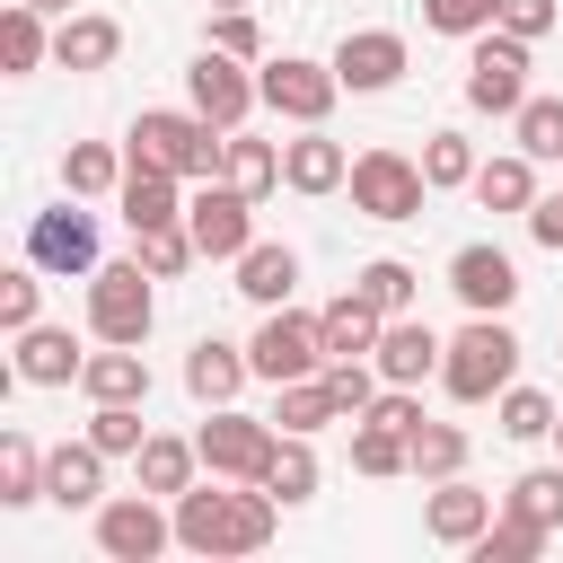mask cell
<instances>
[{
	"mask_svg": "<svg viewBox=\"0 0 563 563\" xmlns=\"http://www.w3.org/2000/svg\"><path fill=\"white\" fill-rule=\"evenodd\" d=\"M273 528H282V501L264 493V484H185L176 493V545L185 554H264L273 545Z\"/></svg>",
	"mask_w": 563,
	"mask_h": 563,
	"instance_id": "6da1fadb",
	"label": "cell"
},
{
	"mask_svg": "<svg viewBox=\"0 0 563 563\" xmlns=\"http://www.w3.org/2000/svg\"><path fill=\"white\" fill-rule=\"evenodd\" d=\"M510 378H519V334H510L501 317H466V325L449 334V352H440V387H449L457 405H493Z\"/></svg>",
	"mask_w": 563,
	"mask_h": 563,
	"instance_id": "7a4b0ae2",
	"label": "cell"
},
{
	"mask_svg": "<svg viewBox=\"0 0 563 563\" xmlns=\"http://www.w3.org/2000/svg\"><path fill=\"white\" fill-rule=\"evenodd\" d=\"M132 158H150V167H176V176L211 185V176L229 167V132H220V123H202L194 106H185V114H176V106H150V114L132 123Z\"/></svg>",
	"mask_w": 563,
	"mask_h": 563,
	"instance_id": "3957f363",
	"label": "cell"
},
{
	"mask_svg": "<svg viewBox=\"0 0 563 563\" xmlns=\"http://www.w3.org/2000/svg\"><path fill=\"white\" fill-rule=\"evenodd\" d=\"M150 264L132 255V264H97L88 273V334L97 343H141L150 334V317H158V299H150Z\"/></svg>",
	"mask_w": 563,
	"mask_h": 563,
	"instance_id": "277c9868",
	"label": "cell"
},
{
	"mask_svg": "<svg viewBox=\"0 0 563 563\" xmlns=\"http://www.w3.org/2000/svg\"><path fill=\"white\" fill-rule=\"evenodd\" d=\"M475 53H466V106L475 114H519L528 106V44L510 35V26H484V35H466Z\"/></svg>",
	"mask_w": 563,
	"mask_h": 563,
	"instance_id": "5b68a950",
	"label": "cell"
},
{
	"mask_svg": "<svg viewBox=\"0 0 563 563\" xmlns=\"http://www.w3.org/2000/svg\"><path fill=\"white\" fill-rule=\"evenodd\" d=\"M273 422H255V413H238V405H211V422L194 431V449H202V466L220 475V484H264V466H273Z\"/></svg>",
	"mask_w": 563,
	"mask_h": 563,
	"instance_id": "8992f818",
	"label": "cell"
},
{
	"mask_svg": "<svg viewBox=\"0 0 563 563\" xmlns=\"http://www.w3.org/2000/svg\"><path fill=\"white\" fill-rule=\"evenodd\" d=\"M422 194H431L422 158H405V150H361L352 158V211H369V220H422Z\"/></svg>",
	"mask_w": 563,
	"mask_h": 563,
	"instance_id": "52a82bcc",
	"label": "cell"
},
{
	"mask_svg": "<svg viewBox=\"0 0 563 563\" xmlns=\"http://www.w3.org/2000/svg\"><path fill=\"white\" fill-rule=\"evenodd\" d=\"M246 361H255V378H317L334 352H325V325L317 317H299V308H264V325H255V343H246Z\"/></svg>",
	"mask_w": 563,
	"mask_h": 563,
	"instance_id": "ba28073f",
	"label": "cell"
},
{
	"mask_svg": "<svg viewBox=\"0 0 563 563\" xmlns=\"http://www.w3.org/2000/svg\"><path fill=\"white\" fill-rule=\"evenodd\" d=\"M255 88H264V106H273L282 123H325L334 97H343L334 62H299V53H273V62L255 70Z\"/></svg>",
	"mask_w": 563,
	"mask_h": 563,
	"instance_id": "9c48e42d",
	"label": "cell"
},
{
	"mask_svg": "<svg viewBox=\"0 0 563 563\" xmlns=\"http://www.w3.org/2000/svg\"><path fill=\"white\" fill-rule=\"evenodd\" d=\"M176 545V510H158V493H132V501H97V554L106 563H150Z\"/></svg>",
	"mask_w": 563,
	"mask_h": 563,
	"instance_id": "30bf717a",
	"label": "cell"
},
{
	"mask_svg": "<svg viewBox=\"0 0 563 563\" xmlns=\"http://www.w3.org/2000/svg\"><path fill=\"white\" fill-rule=\"evenodd\" d=\"M185 97H194V114H202V123H220V132H238V123H246V106H264V88H255V79L238 70V53H220V44H202V53H194Z\"/></svg>",
	"mask_w": 563,
	"mask_h": 563,
	"instance_id": "8fae6325",
	"label": "cell"
},
{
	"mask_svg": "<svg viewBox=\"0 0 563 563\" xmlns=\"http://www.w3.org/2000/svg\"><path fill=\"white\" fill-rule=\"evenodd\" d=\"M185 229H194L202 255H229V264H238V255L255 246V194H238L229 176H211V185L185 202Z\"/></svg>",
	"mask_w": 563,
	"mask_h": 563,
	"instance_id": "7c38bea8",
	"label": "cell"
},
{
	"mask_svg": "<svg viewBox=\"0 0 563 563\" xmlns=\"http://www.w3.org/2000/svg\"><path fill=\"white\" fill-rule=\"evenodd\" d=\"M70 202H79V194H70ZM70 202L26 220V264H44V273H62V282H70V273H97V220L70 211Z\"/></svg>",
	"mask_w": 563,
	"mask_h": 563,
	"instance_id": "4fadbf2b",
	"label": "cell"
},
{
	"mask_svg": "<svg viewBox=\"0 0 563 563\" xmlns=\"http://www.w3.org/2000/svg\"><path fill=\"white\" fill-rule=\"evenodd\" d=\"M449 290L466 299V317H501V308L519 299V264H510L501 246H484V238H475V246H457V255H449Z\"/></svg>",
	"mask_w": 563,
	"mask_h": 563,
	"instance_id": "5bb4252c",
	"label": "cell"
},
{
	"mask_svg": "<svg viewBox=\"0 0 563 563\" xmlns=\"http://www.w3.org/2000/svg\"><path fill=\"white\" fill-rule=\"evenodd\" d=\"M334 79H343L352 97L396 88V79H405V35H396V26H361V35H343V44H334Z\"/></svg>",
	"mask_w": 563,
	"mask_h": 563,
	"instance_id": "9a60e30c",
	"label": "cell"
},
{
	"mask_svg": "<svg viewBox=\"0 0 563 563\" xmlns=\"http://www.w3.org/2000/svg\"><path fill=\"white\" fill-rule=\"evenodd\" d=\"M440 352H449V343H440V334H431L422 317H387V325H378V352H369V361H378V378H387V387H422V378L440 369Z\"/></svg>",
	"mask_w": 563,
	"mask_h": 563,
	"instance_id": "2e32d148",
	"label": "cell"
},
{
	"mask_svg": "<svg viewBox=\"0 0 563 563\" xmlns=\"http://www.w3.org/2000/svg\"><path fill=\"white\" fill-rule=\"evenodd\" d=\"M44 501H62V510H97V501H106V449H97V440H62V449H44Z\"/></svg>",
	"mask_w": 563,
	"mask_h": 563,
	"instance_id": "e0dca14e",
	"label": "cell"
},
{
	"mask_svg": "<svg viewBox=\"0 0 563 563\" xmlns=\"http://www.w3.org/2000/svg\"><path fill=\"white\" fill-rule=\"evenodd\" d=\"M255 378V361H246V343H220V334H202L194 352H185V396L194 405H238V387Z\"/></svg>",
	"mask_w": 563,
	"mask_h": 563,
	"instance_id": "ac0fdd59",
	"label": "cell"
},
{
	"mask_svg": "<svg viewBox=\"0 0 563 563\" xmlns=\"http://www.w3.org/2000/svg\"><path fill=\"white\" fill-rule=\"evenodd\" d=\"M282 185H290V194H334V185H352L343 141H325L317 123H299V141H282Z\"/></svg>",
	"mask_w": 563,
	"mask_h": 563,
	"instance_id": "d6986e66",
	"label": "cell"
},
{
	"mask_svg": "<svg viewBox=\"0 0 563 563\" xmlns=\"http://www.w3.org/2000/svg\"><path fill=\"white\" fill-rule=\"evenodd\" d=\"M422 528H431L440 545H475V537L493 528V493H475L466 475H449V484H431V501H422Z\"/></svg>",
	"mask_w": 563,
	"mask_h": 563,
	"instance_id": "ffe728a7",
	"label": "cell"
},
{
	"mask_svg": "<svg viewBox=\"0 0 563 563\" xmlns=\"http://www.w3.org/2000/svg\"><path fill=\"white\" fill-rule=\"evenodd\" d=\"M79 387H88L97 405H150V361H141V343H106V352H88Z\"/></svg>",
	"mask_w": 563,
	"mask_h": 563,
	"instance_id": "44dd1931",
	"label": "cell"
},
{
	"mask_svg": "<svg viewBox=\"0 0 563 563\" xmlns=\"http://www.w3.org/2000/svg\"><path fill=\"white\" fill-rule=\"evenodd\" d=\"M176 185H185L176 167H150V158H132V167H123V220H132V238H141V229H167V220L185 211V202H176Z\"/></svg>",
	"mask_w": 563,
	"mask_h": 563,
	"instance_id": "7402d4cb",
	"label": "cell"
},
{
	"mask_svg": "<svg viewBox=\"0 0 563 563\" xmlns=\"http://www.w3.org/2000/svg\"><path fill=\"white\" fill-rule=\"evenodd\" d=\"M79 369H88V352H79L62 325H26V334H18V378H26V387H70Z\"/></svg>",
	"mask_w": 563,
	"mask_h": 563,
	"instance_id": "603a6c76",
	"label": "cell"
},
{
	"mask_svg": "<svg viewBox=\"0 0 563 563\" xmlns=\"http://www.w3.org/2000/svg\"><path fill=\"white\" fill-rule=\"evenodd\" d=\"M317 325H325V352H334V361H361V352H378L387 308H369L361 290H343V299H325V308H317Z\"/></svg>",
	"mask_w": 563,
	"mask_h": 563,
	"instance_id": "cb8c5ba5",
	"label": "cell"
},
{
	"mask_svg": "<svg viewBox=\"0 0 563 563\" xmlns=\"http://www.w3.org/2000/svg\"><path fill=\"white\" fill-rule=\"evenodd\" d=\"M114 53H123V26L114 18H62L53 26V62L62 70H106Z\"/></svg>",
	"mask_w": 563,
	"mask_h": 563,
	"instance_id": "d4e9b609",
	"label": "cell"
},
{
	"mask_svg": "<svg viewBox=\"0 0 563 563\" xmlns=\"http://www.w3.org/2000/svg\"><path fill=\"white\" fill-rule=\"evenodd\" d=\"M475 202H484V211H528V202H537V158H528V150L484 158V167H475Z\"/></svg>",
	"mask_w": 563,
	"mask_h": 563,
	"instance_id": "484cf974",
	"label": "cell"
},
{
	"mask_svg": "<svg viewBox=\"0 0 563 563\" xmlns=\"http://www.w3.org/2000/svg\"><path fill=\"white\" fill-rule=\"evenodd\" d=\"M290 282H299V255L290 246H246L238 255V290L255 308H290Z\"/></svg>",
	"mask_w": 563,
	"mask_h": 563,
	"instance_id": "4316f807",
	"label": "cell"
},
{
	"mask_svg": "<svg viewBox=\"0 0 563 563\" xmlns=\"http://www.w3.org/2000/svg\"><path fill=\"white\" fill-rule=\"evenodd\" d=\"M325 422H343L325 369H317V378H282V396H273V431H325Z\"/></svg>",
	"mask_w": 563,
	"mask_h": 563,
	"instance_id": "83f0119b",
	"label": "cell"
},
{
	"mask_svg": "<svg viewBox=\"0 0 563 563\" xmlns=\"http://www.w3.org/2000/svg\"><path fill=\"white\" fill-rule=\"evenodd\" d=\"M132 466H141V493H167V501H176V493L194 484V466H202V449H194V440H167V431H150Z\"/></svg>",
	"mask_w": 563,
	"mask_h": 563,
	"instance_id": "f1b7e54d",
	"label": "cell"
},
{
	"mask_svg": "<svg viewBox=\"0 0 563 563\" xmlns=\"http://www.w3.org/2000/svg\"><path fill=\"white\" fill-rule=\"evenodd\" d=\"M352 466L361 475H413V431H396V422H352Z\"/></svg>",
	"mask_w": 563,
	"mask_h": 563,
	"instance_id": "f546056e",
	"label": "cell"
},
{
	"mask_svg": "<svg viewBox=\"0 0 563 563\" xmlns=\"http://www.w3.org/2000/svg\"><path fill=\"white\" fill-rule=\"evenodd\" d=\"M264 493H273L282 510L317 493V449H308V431H282V440H273V466H264Z\"/></svg>",
	"mask_w": 563,
	"mask_h": 563,
	"instance_id": "4dcf8cb0",
	"label": "cell"
},
{
	"mask_svg": "<svg viewBox=\"0 0 563 563\" xmlns=\"http://www.w3.org/2000/svg\"><path fill=\"white\" fill-rule=\"evenodd\" d=\"M0 501H9V510L44 501V449H35L26 431H0Z\"/></svg>",
	"mask_w": 563,
	"mask_h": 563,
	"instance_id": "1f68e13d",
	"label": "cell"
},
{
	"mask_svg": "<svg viewBox=\"0 0 563 563\" xmlns=\"http://www.w3.org/2000/svg\"><path fill=\"white\" fill-rule=\"evenodd\" d=\"M501 510H519L528 528H545V537H554V528H563V466H528V475L501 493Z\"/></svg>",
	"mask_w": 563,
	"mask_h": 563,
	"instance_id": "d6a6232c",
	"label": "cell"
},
{
	"mask_svg": "<svg viewBox=\"0 0 563 563\" xmlns=\"http://www.w3.org/2000/svg\"><path fill=\"white\" fill-rule=\"evenodd\" d=\"M44 53H53V35H44V9L9 0V18H0V62H9V79H26Z\"/></svg>",
	"mask_w": 563,
	"mask_h": 563,
	"instance_id": "836d02e7",
	"label": "cell"
},
{
	"mask_svg": "<svg viewBox=\"0 0 563 563\" xmlns=\"http://www.w3.org/2000/svg\"><path fill=\"white\" fill-rule=\"evenodd\" d=\"M62 185L88 202V194H123V158L106 150V141H70L62 150Z\"/></svg>",
	"mask_w": 563,
	"mask_h": 563,
	"instance_id": "e575fe53",
	"label": "cell"
},
{
	"mask_svg": "<svg viewBox=\"0 0 563 563\" xmlns=\"http://www.w3.org/2000/svg\"><path fill=\"white\" fill-rule=\"evenodd\" d=\"M220 176H229L238 194H255V202H264V194L282 185V150H273V141H246V132H229V167H220Z\"/></svg>",
	"mask_w": 563,
	"mask_h": 563,
	"instance_id": "d590c367",
	"label": "cell"
},
{
	"mask_svg": "<svg viewBox=\"0 0 563 563\" xmlns=\"http://www.w3.org/2000/svg\"><path fill=\"white\" fill-rule=\"evenodd\" d=\"M466 554H475V563H537V554H545V528H528L519 510H501V519H493Z\"/></svg>",
	"mask_w": 563,
	"mask_h": 563,
	"instance_id": "8d00e7d4",
	"label": "cell"
},
{
	"mask_svg": "<svg viewBox=\"0 0 563 563\" xmlns=\"http://www.w3.org/2000/svg\"><path fill=\"white\" fill-rule=\"evenodd\" d=\"M475 167H484V158H475V141H466V132H431V141H422V176H431V194L475 185Z\"/></svg>",
	"mask_w": 563,
	"mask_h": 563,
	"instance_id": "74e56055",
	"label": "cell"
},
{
	"mask_svg": "<svg viewBox=\"0 0 563 563\" xmlns=\"http://www.w3.org/2000/svg\"><path fill=\"white\" fill-rule=\"evenodd\" d=\"M501 440H554V396L545 387H501Z\"/></svg>",
	"mask_w": 563,
	"mask_h": 563,
	"instance_id": "f35d334b",
	"label": "cell"
},
{
	"mask_svg": "<svg viewBox=\"0 0 563 563\" xmlns=\"http://www.w3.org/2000/svg\"><path fill=\"white\" fill-rule=\"evenodd\" d=\"M457 466H466V431H457V422H422V431H413V475H422V484H449Z\"/></svg>",
	"mask_w": 563,
	"mask_h": 563,
	"instance_id": "ab89813d",
	"label": "cell"
},
{
	"mask_svg": "<svg viewBox=\"0 0 563 563\" xmlns=\"http://www.w3.org/2000/svg\"><path fill=\"white\" fill-rule=\"evenodd\" d=\"M369 308H387V317H413V264H396V255H378V264H361V282H352Z\"/></svg>",
	"mask_w": 563,
	"mask_h": 563,
	"instance_id": "60d3db41",
	"label": "cell"
},
{
	"mask_svg": "<svg viewBox=\"0 0 563 563\" xmlns=\"http://www.w3.org/2000/svg\"><path fill=\"white\" fill-rule=\"evenodd\" d=\"M88 440H97L106 457H141L150 422H141V405H97V413H88Z\"/></svg>",
	"mask_w": 563,
	"mask_h": 563,
	"instance_id": "b9f144b4",
	"label": "cell"
},
{
	"mask_svg": "<svg viewBox=\"0 0 563 563\" xmlns=\"http://www.w3.org/2000/svg\"><path fill=\"white\" fill-rule=\"evenodd\" d=\"M510 123H519V150L528 158H563V97H528Z\"/></svg>",
	"mask_w": 563,
	"mask_h": 563,
	"instance_id": "7bdbcfd3",
	"label": "cell"
},
{
	"mask_svg": "<svg viewBox=\"0 0 563 563\" xmlns=\"http://www.w3.org/2000/svg\"><path fill=\"white\" fill-rule=\"evenodd\" d=\"M35 308H44V264L0 273V325H9V334H26V325H35Z\"/></svg>",
	"mask_w": 563,
	"mask_h": 563,
	"instance_id": "ee69618b",
	"label": "cell"
},
{
	"mask_svg": "<svg viewBox=\"0 0 563 563\" xmlns=\"http://www.w3.org/2000/svg\"><path fill=\"white\" fill-rule=\"evenodd\" d=\"M325 387H334V405L361 422V413L378 405V387H387V378H378V361H325Z\"/></svg>",
	"mask_w": 563,
	"mask_h": 563,
	"instance_id": "f6af8a7d",
	"label": "cell"
},
{
	"mask_svg": "<svg viewBox=\"0 0 563 563\" xmlns=\"http://www.w3.org/2000/svg\"><path fill=\"white\" fill-rule=\"evenodd\" d=\"M194 255H202V246H194V229H176V220H167V229H141V264H150L158 282H176Z\"/></svg>",
	"mask_w": 563,
	"mask_h": 563,
	"instance_id": "bcb514c9",
	"label": "cell"
},
{
	"mask_svg": "<svg viewBox=\"0 0 563 563\" xmlns=\"http://www.w3.org/2000/svg\"><path fill=\"white\" fill-rule=\"evenodd\" d=\"M501 18V0H422V26H440V35H484Z\"/></svg>",
	"mask_w": 563,
	"mask_h": 563,
	"instance_id": "7dc6e473",
	"label": "cell"
},
{
	"mask_svg": "<svg viewBox=\"0 0 563 563\" xmlns=\"http://www.w3.org/2000/svg\"><path fill=\"white\" fill-rule=\"evenodd\" d=\"M211 44L238 53V62H255V53H264V26H255L246 9H220V18H211Z\"/></svg>",
	"mask_w": 563,
	"mask_h": 563,
	"instance_id": "c3c4849f",
	"label": "cell"
},
{
	"mask_svg": "<svg viewBox=\"0 0 563 563\" xmlns=\"http://www.w3.org/2000/svg\"><path fill=\"white\" fill-rule=\"evenodd\" d=\"M493 26H510L519 44H537V35L554 26V0H501V18H493Z\"/></svg>",
	"mask_w": 563,
	"mask_h": 563,
	"instance_id": "681fc988",
	"label": "cell"
},
{
	"mask_svg": "<svg viewBox=\"0 0 563 563\" xmlns=\"http://www.w3.org/2000/svg\"><path fill=\"white\" fill-rule=\"evenodd\" d=\"M528 238H537V246H563V185H554L545 202H528Z\"/></svg>",
	"mask_w": 563,
	"mask_h": 563,
	"instance_id": "f907efd6",
	"label": "cell"
},
{
	"mask_svg": "<svg viewBox=\"0 0 563 563\" xmlns=\"http://www.w3.org/2000/svg\"><path fill=\"white\" fill-rule=\"evenodd\" d=\"M26 9H70V0H26Z\"/></svg>",
	"mask_w": 563,
	"mask_h": 563,
	"instance_id": "816d5d0a",
	"label": "cell"
},
{
	"mask_svg": "<svg viewBox=\"0 0 563 563\" xmlns=\"http://www.w3.org/2000/svg\"><path fill=\"white\" fill-rule=\"evenodd\" d=\"M554 449H563V413H554Z\"/></svg>",
	"mask_w": 563,
	"mask_h": 563,
	"instance_id": "f5cc1de1",
	"label": "cell"
},
{
	"mask_svg": "<svg viewBox=\"0 0 563 563\" xmlns=\"http://www.w3.org/2000/svg\"><path fill=\"white\" fill-rule=\"evenodd\" d=\"M211 9H246V0H211Z\"/></svg>",
	"mask_w": 563,
	"mask_h": 563,
	"instance_id": "db71d44e",
	"label": "cell"
}]
</instances>
